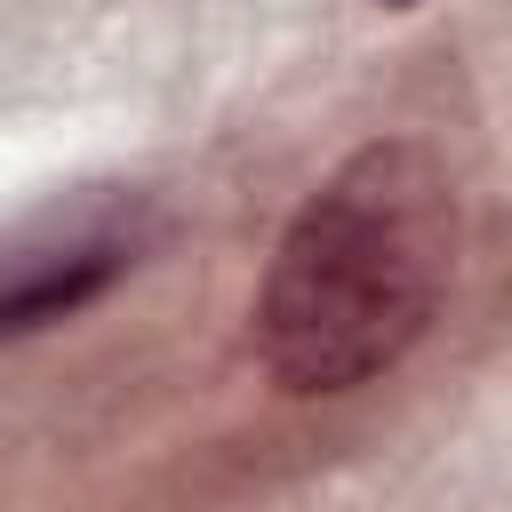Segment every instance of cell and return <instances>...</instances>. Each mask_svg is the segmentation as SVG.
<instances>
[{
  "mask_svg": "<svg viewBox=\"0 0 512 512\" xmlns=\"http://www.w3.org/2000/svg\"><path fill=\"white\" fill-rule=\"evenodd\" d=\"M456 200L424 144L392 136L352 152L280 232L256 344L288 392H352L384 376L432 320L448 280Z\"/></svg>",
  "mask_w": 512,
  "mask_h": 512,
  "instance_id": "obj_1",
  "label": "cell"
},
{
  "mask_svg": "<svg viewBox=\"0 0 512 512\" xmlns=\"http://www.w3.org/2000/svg\"><path fill=\"white\" fill-rule=\"evenodd\" d=\"M120 264H128V248H120V240H80V248H64V264L24 256L16 288H8V336H32V328H48V320L80 312V304L120 272Z\"/></svg>",
  "mask_w": 512,
  "mask_h": 512,
  "instance_id": "obj_2",
  "label": "cell"
},
{
  "mask_svg": "<svg viewBox=\"0 0 512 512\" xmlns=\"http://www.w3.org/2000/svg\"><path fill=\"white\" fill-rule=\"evenodd\" d=\"M384 8H408V0H384Z\"/></svg>",
  "mask_w": 512,
  "mask_h": 512,
  "instance_id": "obj_3",
  "label": "cell"
}]
</instances>
